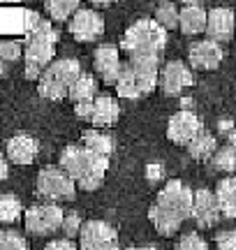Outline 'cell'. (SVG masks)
<instances>
[{
    "mask_svg": "<svg viewBox=\"0 0 236 250\" xmlns=\"http://www.w3.org/2000/svg\"><path fill=\"white\" fill-rule=\"evenodd\" d=\"M60 169L74 181L77 188L93 192L104 183V176L109 169V158H102L83 146L72 144L60 153Z\"/></svg>",
    "mask_w": 236,
    "mask_h": 250,
    "instance_id": "6da1fadb",
    "label": "cell"
},
{
    "mask_svg": "<svg viewBox=\"0 0 236 250\" xmlns=\"http://www.w3.org/2000/svg\"><path fill=\"white\" fill-rule=\"evenodd\" d=\"M56 42H58V30H54V26L49 21H39L30 33H26V70L23 77L30 81H39L42 72L54 62L56 54Z\"/></svg>",
    "mask_w": 236,
    "mask_h": 250,
    "instance_id": "7a4b0ae2",
    "label": "cell"
},
{
    "mask_svg": "<svg viewBox=\"0 0 236 250\" xmlns=\"http://www.w3.org/2000/svg\"><path fill=\"white\" fill-rule=\"evenodd\" d=\"M167 46V30L155 19H139L120 37V51L132 54H162Z\"/></svg>",
    "mask_w": 236,
    "mask_h": 250,
    "instance_id": "3957f363",
    "label": "cell"
},
{
    "mask_svg": "<svg viewBox=\"0 0 236 250\" xmlns=\"http://www.w3.org/2000/svg\"><path fill=\"white\" fill-rule=\"evenodd\" d=\"M81 77V62L77 58L54 61L37 81V93L46 100H63L70 93V86Z\"/></svg>",
    "mask_w": 236,
    "mask_h": 250,
    "instance_id": "277c9868",
    "label": "cell"
},
{
    "mask_svg": "<svg viewBox=\"0 0 236 250\" xmlns=\"http://www.w3.org/2000/svg\"><path fill=\"white\" fill-rule=\"evenodd\" d=\"M35 190L39 197L44 199H54L56 202H70L77 195V186L74 181L65 174L60 167H44V169L37 174V183Z\"/></svg>",
    "mask_w": 236,
    "mask_h": 250,
    "instance_id": "5b68a950",
    "label": "cell"
},
{
    "mask_svg": "<svg viewBox=\"0 0 236 250\" xmlns=\"http://www.w3.org/2000/svg\"><path fill=\"white\" fill-rule=\"evenodd\" d=\"M63 208L58 204H35L26 211V229L35 236H49L63 227Z\"/></svg>",
    "mask_w": 236,
    "mask_h": 250,
    "instance_id": "8992f818",
    "label": "cell"
},
{
    "mask_svg": "<svg viewBox=\"0 0 236 250\" xmlns=\"http://www.w3.org/2000/svg\"><path fill=\"white\" fill-rule=\"evenodd\" d=\"M192 199H195L192 188H188L183 181L174 179V181H167L162 186V190L157 192L155 204L167 208V211H172V213H176L183 220H188L192 215Z\"/></svg>",
    "mask_w": 236,
    "mask_h": 250,
    "instance_id": "52a82bcc",
    "label": "cell"
},
{
    "mask_svg": "<svg viewBox=\"0 0 236 250\" xmlns=\"http://www.w3.org/2000/svg\"><path fill=\"white\" fill-rule=\"evenodd\" d=\"M195 83V72L188 62L183 61H169L160 70V79H157V88L162 90L164 95H181L185 88H190Z\"/></svg>",
    "mask_w": 236,
    "mask_h": 250,
    "instance_id": "ba28073f",
    "label": "cell"
},
{
    "mask_svg": "<svg viewBox=\"0 0 236 250\" xmlns=\"http://www.w3.org/2000/svg\"><path fill=\"white\" fill-rule=\"evenodd\" d=\"M70 35L77 42H95L104 35V19L95 9H77L70 19Z\"/></svg>",
    "mask_w": 236,
    "mask_h": 250,
    "instance_id": "9c48e42d",
    "label": "cell"
},
{
    "mask_svg": "<svg viewBox=\"0 0 236 250\" xmlns=\"http://www.w3.org/2000/svg\"><path fill=\"white\" fill-rule=\"evenodd\" d=\"M204 132V123H201V118L195 114V111H176L172 118H169V123H167V139L174 144H183V146H188V144L197 137V134Z\"/></svg>",
    "mask_w": 236,
    "mask_h": 250,
    "instance_id": "30bf717a",
    "label": "cell"
},
{
    "mask_svg": "<svg viewBox=\"0 0 236 250\" xmlns=\"http://www.w3.org/2000/svg\"><path fill=\"white\" fill-rule=\"evenodd\" d=\"M118 241V229L104 220H86L79 232V250H102Z\"/></svg>",
    "mask_w": 236,
    "mask_h": 250,
    "instance_id": "8fae6325",
    "label": "cell"
},
{
    "mask_svg": "<svg viewBox=\"0 0 236 250\" xmlns=\"http://www.w3.org/2000/svg\"><path fill=\"white\" fill-rule=\"evenodd\" d=\"M234 28H236V17L229 7H213L206 14V40L211 42H232L234 37Z\"/></svg>",
    "mask_w": 236,
    "mask_h": 250,
    "instance_id": "7c38bea8",
    "label": "cell"
},
{
    "mask_svg": "<svg viewBox=\"0 0 236 250\" xmlns=\"http://www.w3.org/2000/svg\"><path fill=\"white\" fill-rule=\"evenodd\" d=\"M225 58V51L218 42L211 40H197L188 46V61L192 70H216Z\"/></svg>",
    "mask_w": 236,
    "mask_h": 250,
    "instance_id": "4fadbf2b",
    "label": "cell"
},
{
    "mask_svg": "<svg viewBox=\"0 0 236 250\" xmlns=\"http://www.w3.org/2000/svg\"><path fill=\"white\" fill-rule=\"evenodd\" d=\"M220 206L216 195L206 190V188H199L195 190V199H192V220L197 223V227L201 229H209L220 220Z\"/></svg>",
    "mask_w": 236,
    "mask_h": 250,
    "instance_id": "5bb4252c",
    "label": "cell"
},
{
    "mask_svg": "<svg viewBox=\"0 0 236 250\" xmlns=\"http://www.w3.org/2000/svg\"><path fill=\"white\" fill-rule=\"evenodd\" d=\"M93 67L100 74V79L104 83L114 86L118 81V74H120V56H118V46L114 44H100L95 51H93Z\"/></svg>",
    "mask_w": 236,
    "mask_h": 250,
    "instance_id": "9a60e30c",
    "label": "cell"
},
{
    "mask_svg": "<svg viewBox=\"0 0 236 250\" xmlns=\"http://www.w3.org/2000/svg\"><path fill=\"white\" fill-rule=\"evenodd\" d=\"M39 144L30 134H14L5 144V158L14 165H30L37 158Z\"/></svg>",
    "mask_w": 236,
    "mask_h": 250,
    "instance_id": "2e32d148",
    "label": "cell"
},
{
    "mask_svg": "<svg viewBox=\"0 0 236 250\" xmlns=\"http://www.w3.org/2000/svg\"><path fill=\"white\" fill-rule=\"evenodd\" d=\"M206 9L201 2H183L178 12V28L183 35H199L206 30Z\"/></svg>",
    "mask_w": 236,
    "mask_h": 250,
    "instance_id": "e0dca14e",
    "label": "cell"
},
{
    "mask_svg": "<svg viewBox=\"0 0 236 250\" xmlns=\"http://www.w3.org/2000/svg\"><path fill=\"white\" fill-rule=\"evenodd\" d=\"M118 116H120V107H118L116 100L111 95H98L93 100V114L88 123L98 125V130H100V127L114 125L118 121Z\"/></svg>",
    "mask_w": 236,
    "mask_h": 250,
    "instance_id": "ac0fdd59",
    "label": "cell"
},
{
    "mask_svg": "<svg viewBox=\"0 0 236 250\" xmlns=\"http://www.w3.org/2000/svg\"><path fill=\"white\" fill-rule=\"evenodd\" d=\"M148 220L153 223V227L162 236H174V234L181 229V225L185 223L183 218H178L176 213H172V211H167V208H162V206H157V204H151Z\"/></svg>",
    "mask_w": 236,
    "mask_h": 250,
    "instance_id": "d6986e66",
    "label": "cell"
},
{
    "mask_svg": "<svg viewBox=\"0 0 236 250\" xmlns=\"http://www.w3.org/2000/svg\"><path fill=\"white\" fill-rule=\"evenodd\" d=\"M213 195L218 199L220 213L225 218H236V176H225L218 181Z\"/></svg>",
    "mask_w": 236,
    "mask_h": 250,
    "instance_id": "ffe728a7",
    "label": "cell"
},
{
    "mask_svg": "<svg viewBox=\"0 0 236 250\" xmlns=\"http://www.w3.org/2000/svg\"><path fill=\"white\" fill-rule=\"evenodd\" d=\"M67 98L72 100L74 104H81V102H93V100L98 98V83H95V79H93L91 74L81 72V77H79V79L70 86Z\"/></svg>",
    "mask_w": 236,
    "mask_h": 250,
    "instance_id": "44dd1931",
    "label": "cell"
},
{
    "mask_svg": "<svg viewBox=\"0 0 236 250\" xmlns=\"http://www.w3.org/2000/svg\"><path fill=\"white\" fill-rule=\"evenodd\" d=\"M81 139H83V148H88V151L98 153V155H102V158H109L111 153H114V148H116L114 139H111L109 134L100 132L98 127H93V130H86Z\"/></svg>",
    "mask_w": 236,
    "mask_h": 250,
    "instance_id": "7402d4cb",
    "label": "cell"
},
{
    "mask_svg": "<svg viewBox=\"0 0 236 250\" xmlns=\"http://www.w3.org/2000/svg\"><path fill=\"white\" fill-rule=\"evenodd\" d=\"M116 86L118 98H125V100H139L141 93L137 88V79H135V70L130 67V62H123L120 67V74H118V81L114 83Z\"/></svg>",
    "mask_w": 236,
    "mask_h": 250,
    "instance_id": "603a6c76",
    "label": "cell"
},
{
    "mask_svg": "<svg viewBox=\"0 0 236 250\" xmlns=\"http://www.w3.org/2000/svg\"><path fill=\"white\" fill-rule=\"evenodd\" d=\"M216 151H218V142H216V137L209 132L197 134V137L188 144V153H190L195 160H211Z\"/></svg>",
    "mask_w": 236,
    "mask_h": 250,
    "instance_id": "cb8c5ba5",
    "label": "cell"
},
{
    "mask_svg": "<svg viewBox=\"0 0 236 250\" xmlns=\"http://www.w3.org/2000/svg\"><path fill=\"white\" fill-rule=\"evenodd\" d=\"M211 167L216 171H225V174H234L236 171V151L225 144V146H218V151L213 153L211 158Z\"/></svg>",
    "mask_w": 236,
    "mask_h": 250,
    "instance_id": "d4e9b609",
    "label": "cell"
},
{
    "mask_svg": "<svg viewBox=\"0 0 236 250\" xmlns=\"http://www.w3.org/2000/svg\"><path fill=\"white\" fill-rule=\"evenodd\" d=\"M21 211H23V206H21L17 195H12V192L0 195V223H17L21 218Z\"/></svg>",
    "mask_w": 236,
    "mask_h": 250,
    "instance_id": "484cf974",
    "label": "cell"
},
{
    "mask_svg": "<svg viewBox=\"0 0 236 250\" xmlns=\"http://www.w3.org/2000/svg\"><path fill=\"white\" fill-rule=\"evenodd\" d=\"M178 12H181L178 5H174V2H160L155 7V23L160 28H164V30H174V28H178Z\"/></svg>",
    "mask_w": 236,
    "mask_h": 250,
    "instance_id": "4316f807",
    "label": "cell"
},
{
    "mask_svg": "<svg viewBox=\"0 0 236 250\" xmlns=\"http://www.w3.org/2000/svg\"><path fill=\"white\" fill-rule=\"evenodd\" d=\"M79 9L77 0H49L46 2V12L54 21H67L74 17V12Z\"/></svg>",
    "mask_w": 236,
    "mask_h": 250,
    "instance_id": "83f0119b",
    "label": "cell"
},
{
    "mask_svg": "<svg viewBox=\"0 0 236 250\" xmlns=\"http://www.w3.org/2000/svg\"><path fill=\"white\" fill-rule=\"evenodd\" d=\"M0 250H30L26 236H21L14 229H7V232H0Z\"/></svg>",
    "mask_w": 236,
    "mask_h": 250,
    "instance_id": "f1b7e54d",
    "label": "cell"
},
{
    "mask_svg": "<svg viewBox=\"0 0 236 250\" xmlns=\"http://www.w3.org/2000/svg\"><path fill=\"white\" fill-rule=\"evenodd\" d=\"M176 250H209V243L201 239V234L197 232H185L178 239V246Z\"/></svg>",
    "mask_w": 236,
    "mask_h": 250,
    "instance_id": "f546056e",
    "label": "cell"
},
{
    "mask_svg": "<svg viewBox=\"0 0 236 250\" xmlns=\"http://www.w3.org/2000/svg\"><path fill=\"white\" fill-rule=\"evenodd\" d=\"M81 218H79V213H74V211H70V213H65V218H63V229L65 232V236L72 241V236H79V232H81Z\"/></svg>",
    "mask_w": 236,
    "mask_h": 250,
    "instance_id": "4dcf8cb0",
    "label": "cell"
},
{
    "mask_svg": "<svg viewBox=\"0 0 236 250\" xmlns=\"http://www.w3.org/2000/svg\"><path fill=\"white\" fill-rule=\"evenodd\" d=\"M23 56V49L19 42H0V61L2 62H14Z\"/></svg>",
    "mask_w": 236,
    "mask_h": 250,
    "instance_id": "1f68e13d",
    "label": "cell"
},
{
    "mask_svg": "<svg viewBox=\"0 0 236 250\" xmlns=\"http://www.w3.org/2000/svg\"><path fill=\"white\" fill-rule=\"evenodd\" d=\"M216 248L236 250V229H222V232L216 234Z\"/></svg>",
    "mask_w": 236,
    "mask_h": 250,
    "instance_id": "d6a6232c",
    "label": "cell"
},
{
    "mask_svg": "<svg viewBox=\"0 0 236 250\" xmlns=\"http://www.w3.org/2000/svg\"><path fill=\"white\" fill-rule=\"evenodd\" d=\"M44 250H79V246L70 239H54L44 246Z\"/></svg>",
    "mask_w": 236,
    "mask_h": 250,
    "instance_id": "836d02e7",
    "label": "cell"
},
{
    "mask_svg": "<svg viewBox=\"0 0 236 250\" xmlns=\"http://www.w3.org/2000/svg\"><path fill=\"white\" fill-rule=\"evenodd\" d=\"M74 114L83 121H91V114H93V102H81V104H77L74 107Z\"/></svg>",
    "mask_w": 236,
    "mask_h": 250,
    "instance_id": "e575fe53",
    "label": "cell"
},
{
    "mask_svg": "<svg viewBox=\"0 0 236 250\" xmlns=\"http://www.w3.org/2000/svg\"><path fill=\"white\" fill-rule=\"evenodd\" d=\"M162 167L160 165H148L146 167V176H148V181H157V179H162Z\"/></svg>",
    "mask_w": 236,
    "mask_h": 250,
    "instance_id": "d590c367",
    "label": "cell"
},
{
    "mask_svg": "<svg viewBox=\"0 0 236 250\" xmlns=\"http://www.w3.org/2000/svg\"><path fill=\"white\" fill-rule=\"evenodd\" d=\"M9 176V167H7V158H5V153L0 151V181H7Z\"/></svg>",
    "mask_w": 236,
    "mask_h": 250,
    "instance_id": "8d00e7d4",
    "label": "cell"
},
{
    "mask_svg": "<svg viewBox=\"0 0 236 250\" xmlns=\"http://www.w3.org/2000/svg\"><path fill=\"white\" fill-rule=\"evenodd\" d=\"M220 132H225V134H229L232 132V130H234V123H232V121H220Z\"/></svg>",
    "mask_w": 236,
    "mask_h": 250,
    "instance_id": "74e56055",
    "label": "cell"
},
{
    "mask_svg": "<svg viewBox=\"0 0 236 250\" xmlns=\"http://www.w3.org/2000/svg\"><path fill=\"white\" fill-rule=\"evenodd\" d=\"M227 144H229V146H232V148H234V151H236V127H234V130H232V132L227 134Z\"/></svg>",
    "mask_w": 236,
    "mask_h": 250,
    "instance_id": "f35d334b",
    "label": "cell"
},
{
    "mask_svg": "<svg viewBox=\"0 0 236 250\" xmlns=\"http://www.w3.org/2000/svg\"><path fill=\"white\" fill-rule=\"evenodd\" d=\"M102 250H120V248H118V243H111V246H104Z\"/></svg>",
    "mask_w": 236,
    "mask_h": 250,
    "instance_id": "ab89813d",
    "label": "cell"
},
{
    "mask_svg": "<svg viewBox=\"0 0 236 250\" xmlns=\"http://www.w3.org/2000/svg\"><path fill=\"white\" fill-rule=\"evenodd\" d=\"M127 250H157V248H151V246H141V248H127Z\"/></svg>",
    "mask_w": 236,
    "mask_h": 250,
    "instance_id": "60d3db41",
    "label": "cell"
},
{
    "mask_svg": "<svg viewBox=\"0 0 236 250\" xmlns=\"http://www.w3.org/2000/svg\"><path fill=\"white\" fill-rule=\"evenodd\" d=\"M2 74H5V62L0 61V79H2Z\"/></svg>",
    "mask_w": 236,
    "mask_h": 250,
    "instance_id": "b9f144b4",
    "label": "cell"
}]
</instances>
